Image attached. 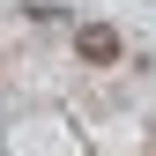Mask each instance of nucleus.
<instances>
[{"label": "nucleus", "instance_id": "1", "mask_svg": "<svg viewBox=\"0 0 156 156\" xmlns=\"http://www.w3.org/2000/svg\"><path fill=\"white\" fill-rule=\"evenodd\" d=\"M74 52H82L89 67H119V52H126V37L112 30V23H82V30H74Z\"/></svg>", "mask_w": 156, "mask_h": 156}]
</instances>
